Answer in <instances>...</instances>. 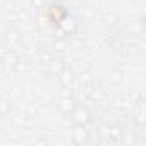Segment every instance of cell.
Masks as SVG:
<instances>
[{
    "mask_svg": "<svg viewBox=\"0 0 146 146\" xmlns=\"http://www.w3.org/2000/svg\"><path fill=\"white\" fill-rule=\"evenodd\" d=\"M70 117H72V120H74L76 125H86L90 122V119H91L88 108L86 107H81V105H76V108L72 110Z\"/></svg>",
    "mask_w": 146,
    "mask_h": 146,
    "instance_id": "6da1fadb",
    "label": "cell"
},
{
    "mask_svg": "<svg viewBox=\"0 0 146 146\" xmlns=\"http://www.w3.org/2000/svg\"><path fill=\"white\" fill-rule=\"evenodd\" d=\"M88 139V134L84 132V125H78V132H72V141L76 144H81Z\"/></svg>",
    "mask_w": 146,
    "mask_h": 146,
    "instance_id": "3957f363",
    "label": "cell"
},
{
    "mask_svg": "<svg viewBox=\"0 0 146 146\" xmlns=\"http://www.w3.org/2000/svg\"><path fill=\"white\" fill-rule=\"evenodd\" d=\"M60 28L64 29V33H67V35H72V33H76V29H78V24H76V21L72 19V17L65 16V17H64V21L60 23Z\"/></svg>",
    "mask_w": 146,
    "mask_h": 146,
    "instance_id": "7a4b0ae2",
    "label": "cell"
},
{
    "mask_svg": "<svg viewBox=\"0 0 146 146\" xmlns=\"http://www.w3.org/2000/svg\"><path fill=\"white\" fill-rule=\"evenodd\" d=\"M2 105H4V110H2V115H7V113H9V108H11V107H9V103H7L5 100L2 102Z\"/></svg>",
    "mask_w": 146,
    "mask_h": 146,
    "instance_id": "277c9868",
    "label": "cell"
}]
</instances>
